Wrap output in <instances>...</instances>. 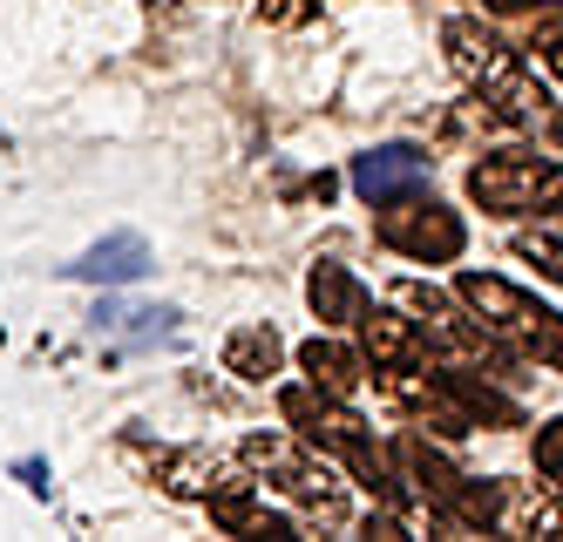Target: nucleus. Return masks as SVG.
I'll return each mask as SVG.
<instances>
[{"label": "nucleus", "instance_id": "obj_16", "mask_svg": "<svg viewBox=\"0 0 563 542\" xmlns=\"http://www.w3.org/2000/svg\"><path fill=\"white\" fill-rule=\"evenodd\" d=\"M441 380H449V394L462 400V413H468L475 428H516V421H522V413H516V400H509V394H496L489 380H475L468 366H449Z\"/></svg>", "mask_w": 563, "mask_h": 542}, {"label": "nucleus", "instance_id": "obj_12", "mask_svg": "<svg viewBox=\"0 0 563 542\" xmlns=\"http://www.w3.org/2000/svg\"><path fill=\"white\" fill-rule=\"evenodd\" d=\"M299 366H306V387L333 394V400H353V394H360V380H367L360 353H353V346H340V340H306V346H299Z\"/></svg>", "mask_w": 563, "mask_h": 542}, {"label": "nucleus", "instance_id": "obj_15", "mask_svg": "<svg viewBox=\"0 0 563 542\" xmlns=\"http://www.w3.org/2000/svg\"><path fill=\"white\" fill-rule=\"evenodd\" d=\"M306 299H312V312L327 319V325H353L360 306H367V291H360V278H353L346 265H312Z\"/></svg>", "mask_w": 563, "mask_h": 542}, {"label": "nucleus", "instance_id": "obj_9", "mask_svg": "<svg viewBox=\"0 0 563 542\" xmlns=\"http://www.w3.org/2000/svg\"><path fill=\"white\" fill-rule=\"evenodd\" d=\"M205 502H211V522H218L224 535H292V522H286V516H272L245 475L211 482V488H205Z\"/></svg>", "mask_w": 563, "mask_h": 542}, {"label": "nucleus", "instance_id": "obj_3", "mask_svg": "<svg viewBox=\"0 0 563 542\" xmlns=\"http://www.w3.org/2000/svg\"><path fill=\"white\" fill-rule=\"evenodd\" d=\"M455 299L475 312V325L489 332L496 346H522V353H537L543 366H556V312L537 306L530 291H516L496 272H462L455 278Z\"/></svg>", "mask_w": 563, "mask_h": 542}, {"label": "nucleus", "instance_id": "obj_4", "mask_svg": "<svg viewBox=\"0 0 563 542\" xmlns=\"http://www.w3.org/2000/svg\"><path fill=\"white\" fill-rule=\"evenodd\" d=\"M380 244L400 258H415V265H455L462 258V218L449 211L441 197H421V190H400V197H380Z\"/></svg>", "mask_w": 563, "mask_h": 542}, {"label": "nucleus", "instance_id": "obj_11", "mask_svg": "<svg viewBox=\"0 0 563 542\" xmlns=\"http://www.w3.org/2000/svg\"><path fill=\"white\" fill-rule=\"evenodd\" d=\"M143 272H150V244L136 231H115V237L89 244V252L68 265V278H82V285H123V278H143Z\"/></svg>", "mask_w": 563, "mask_h": 542}, {"label": "nucleus", "instance_id": "obj_5", "mask_svg": "<svg viewBox=\"0 0 563 542\" xmlns=\"http://www.w3.org/2000/svg\"><path fill=\"white\" fill-rule=\"evenodd\" d=\"M394 299L421 312V340H428V353H449L455 366H489V373H503V366H509V353H503L489 332L468 319V306H462V299H449L441 285L400 278V285H394Z\"/></svg>", "mask_w": 563, "mask_h": 542}, {"label": "nucleus", "instance_id": "obj_19", "mask_svg": "<svg viewBox=\"0 0 563 542\" xmlns=\"http://www.w3.org/2000/svg\"><path fill=\"white\" fill-rule=\"evenodd\" d=\"M537 454H543V488H556V462H563V434H556V421L543 428V441H537Z\"/></svg>", "mask_w": 563, "mask_h": 542}, {"label": "nucleus", "instance_id": "obj_8", "mask_svg": "<svg viewBox=\"0 0 563 542\" xmlns=\"http://www.w3.org/2000/svg\"><path fill=\"white\" fill-rule=\"evenodd\" d=\"M441 41H449V68L468 81V89H482V81H496L516 55L503 48V34L489 21H475V14H455L449 27H441Z\"/></svg>", "mask_w": 563, "mask_h": 542}, {"label": "nucleus", "instance_id": "obj_22", "mask_svg": "<svg viewBox=\"0 0 563 542\" xmlns=\"http://www.w3.org/2000/svg\"><path fill=\"white\" fill-rule=\"evenodd\" d=\"M489 8H530V0H489Z\"/></svg>", "mask_w": 563, "mask_h": 542}, {"label": "nucleus", "instance_id": "obj_17", "mask_svg": "<svg viewBox=\"0 0 563 542\" xmlns=\"http://www.w3.org/2000/svg\"><path fill=\"white\" fill-rule=\"evenodd\" d=\"M516 258H530L543 278H556V218H543V231H516Z\"/></svg>", "mask_w": 563, "mask_h": 542}, {"label": "nucleus", "instance_id": "obj_18", "mask_svg": "<svg viewBox=\"0 0 563 542\" xmlns=\"http://www.w3.org/2000/svg\"><path fill=\"white\" fill-rule=\"evenodd\" d=\"M312 8H319V0H258V21H272V27H299V21H312Z\"/></svg>", "mask_w": 563, "mask_h": 542}, {"label": "nucleus", "instance_id": "obj_20", "mask_svg": "<svg viewBox=\"0 0 563 542\" xmlns=\"http://www.w3.org/2000/svg\"><path fill=\"white\" fill-rule=\"evenodd\" d=\"M130 325L136 332H170L177 325V306H143V312H130Z\"/></svg>", "mask_w": 563, "mask_h": 542}, {"label": "nucleus", "instance_id": "obj_14", "mask_svg": "<svg viewBox=\"0 0 563 542\" xmlns=\"http://www.w3.org/2000/svg\"><path fill=\"white\" fill-rule=\"evenodd\" d=\"M278 360H286V340H278L272 325H238L231 340H224V373H238V380H272Z\"/></svg>", "mask_w": 563, "mask_h": 542}, {"label": "nucleus", "instance_id": "obj_21", "mask_svg": "<svg viewBox=\"0 0 563 542\" xmlns=\"http://www.w3.org/2000/svg\"><path fill=\"white\" fill-rule=\"evenodd\" d=\"M14 475H21V482H27L34 495H48V488H55V475H48V462H21Z\"/></svg>", "mask_w": 563, "mask_h": 542}, {"label": "nucleus", "instance_id": "obj_10", "mask_svg": "<svg viewBox=\"0 0 563 542\" xmlns=\"http://www.w3.org/2000/svg\"><path fill=\"white\" fill-rule=\"evenodd\" d=\"M360 340H367L374 366H428V340L415 319H400L394 306H360Z\"/></svg>", "mask_w": 563, "mask_h": 542}, {"label": "nucleus", "instance_id": "obj_1", "mask_svg": "<svg viewBox=\"0 0 563 542\" xmlns=\"http://www.w3.org/2000/svg\"><path fill=\"white\" fill-rule=\"evenodd\" d=\"M278 407H286V421L312 441V447H333L340 462L367 482L380 502H408L400 495V475H394V462H387V447L367 434V421L346 407V400H333V394H319V387H286L278 394Z\"/></svg>", "mask_w": 563, "mask_h": 542}, {"label": "nucleus", "instance_id": "obj_2", "mask_svg": "<svg viewBox=\"0 0 563 542\" xmlns=\"http://www.w3.org/2000/svg\"><path fill=\"white\" fill-rule=\"evenodd\" d=\"M238 454H245V468L265 475L306 522H319V529H346V522H353L346 482L312 454V441H292V434H245V447H238Z\"/></svg>", "mask_w": 563, "mask_h": 542}, {"label": "nucleus", "instance_id": "obj_13", "mask_svg": "<svg viewBox=\"0 0 563 542\" xmlns=\"http://www.w3.org/2000/svg\"><path fill=\"white\" fill-rule=\"evenodd\" d=\"M150 468H156V482H164L170 495H184V502H205V488L218 482L224 462H218L211 447H156Z\"/></svg>", "mask_w": 563, "mask_h": 542}, {"label": "nucleus", "instance_id": "obj_6", "mask_svg": "<svg viewBox=\"0 0 563 542\" xmlns=\"http://www.w3.org/2000/svg\"><path fill=\"white\" fill-rule=\"evenodd\" d=\"M468 197L489 218H516V211H556V163L530 156V150H496L468 170Z\"/></svg>", "mask_w": 563, "mask_h": 542}, {"label": "nucleus", "instance_id": "obj_7", "mask_svg": "<svg viewBox=\"0 0 563 542\" xmlns=\"http://www.w3.org/2000/svg\"><path fill=\"white\" fill-rule=\"evenodd\" d=\"M434 170V156L415 150V143H387V150H367V156H353V190L380 203V197H400V190H421Z\"/></svg>", "mask_w": 563, "mask_h": 542}]
</instances>
